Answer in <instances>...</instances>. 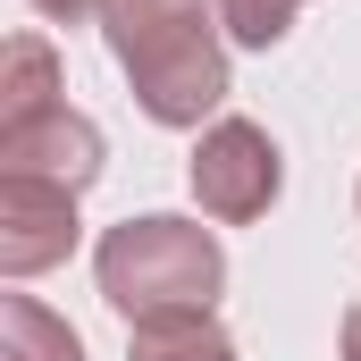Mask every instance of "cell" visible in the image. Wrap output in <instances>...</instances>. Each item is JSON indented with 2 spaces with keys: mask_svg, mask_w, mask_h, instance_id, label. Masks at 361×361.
I'll list each match as a JSON object with an SVG mask.
<instances>
[{
  "mask_svg": "<svg viewBox=\"0 0 361 361\" xmlns=\"http://www.w3.org/2000/svg\"><path fill=\"white\" fill-rule=\"evenodd\" d=\"M0 177H51L68 193H85L101 177V126L85 109H68V101L25 118V126H0Z\"/></svg>",
  "mask_w": 361,
  "mask_h": 361,
  "instance_id": "5b68a950",
  "label": "cell"
},
{
  "mask_svg": "<svg viewBox=\"0 0 361 361\" xmlns=\"http://www.w3.org/2000/svg\"><path fill=\"white\" fill-rule=\"evenodd\" d=\"M345 361H361V302L345 311Z\"/></svg>",
  "mask_w": 361,
  "mask_h": 361,
  "instance_id": "8fae6325",
  "label": "cell"
},
{
  "mask_svg": "<svg viewBox=\"0 0 361 361\" xmlns=\"http://www.w3.org/2000/svg\"><path fill=\"white\" fill-rule=\"evenodd\" d=\"M126 361H235V336L202 311V319H152L126 328Z\"/></svg>",
  "mask_w": 361,
  "mask_h": 361,
  "instance_id": "ba28073f",
  "label": "cell"
},
{
  "mask_svg": "<svg viewBox=\"0 0 361 361\" xmlns=\"http://www.w3.org/2000/svg\"><path fill=\"white\" fill-rule=\"evenodd\" d=\"M277 185H286V169H277L269 126H252V118H210L202 126V143H193V202L219 227H252L277 202Z\"/></svg>",
  "mask_w": 361,
  "mask_h": 361,
  "instance_id": "3957f363",
  "label": "cell"
},
{
  "mask_svg": "<svg viewBox=\"0 0 361 361\" xmlns=\"http://www.w3.org/2000/svg\"><path fill=\"white\" fill-rule=\"evenodd\" d=\"M76 252V193L51 177H0V269L42 277Z\"/></svg>",
  "mask_w": 361,
  "mask_h": 361,
  "instance_id": "277c9868",
  "label": "cell"
},
{
  "mask_svg": "<svg viewBox=\"0 0 361 361\" xmlns=\"http://www.w3.org/2000/svg\"><path fill=\"white\" fill-rule=\"evenodd\" d=\"M294 8H302V0H219V25H227V42H244V51H277V42L294 34Z\"/></svg>",
  "mask_w": 361,
  "mask_h": 361,
  "instance_id": "9c48e42d",
  "label": "cell"
},
{
  "mask_svg": "<svg viewBox=\"0 0 361 361\" xmlns=\"http://www.w3.org/2000/svg\"><path fill=\"white\" fill-rule=\"evenodd\" d=\"M0 361H85V336L34 294H0Z\"/></svg>",
  "mask_w": 361,
  "mask_h": 361,
  "instance_id": "52a82bcc",
  "label": "cell"
},
{
  "mask_svg": "<svg viewBox=\"0 0 361 361\" xmlns=\"http://www.w3.org/2000/svg\"><path fill=\"white\" fill-rule=\"evenodd\" d=\"M101 277V302L126 319V328H152V319H202L219 311V286H227V252L202 219L177 210H143V219H118L92 252Z\"/></svg>",
  "mask_w": 361,
  "mask_h": 361,
  "instance_id": "7a4b0ae2",
  "label": "cell"
},
{
  "mask_svg": "<svg viewBox=\"0 0 361 361\" xmlns=\"http://www.w3.org/2000/svg\"><path fill=\"white\" fill-rule=\"evenodd\" d=\"M34 17H51V25H85V17H101V0H34Z\"/></svg>",
  "mask_w": 361,
  "mask_h": 361,
  "instance_id": "30bf717a",
  "label": "cell"
},
{
  "mask_svg": "<svg viewBox=\"0 0 361 361\" xmlns=\"http://www.w3.org/2000/svg\"><path fill=\"white\" fill-rule=\"evenodd\" d=\"M42 109H59V51L42 34H17L0 59V126H25Z\"/></svg>",
  "mask_w": 361,
  "mask_h": 361,
  "instance_id": "8992f818",
  "label": "cell"
},
{
  "mask_svg": "<svg viewBox=\"0 0 361 361\" xmlns=\"http://www.w3.org/2000/svg\"><path fill=\"white\" fill-rule=\"evenodd\" d=\"M219 0H101V42L152 126H202L227 101Z\"/></svg>",
  "mask_w": 361,
  "mask_h": 361,
  "instance_id": "6da1fadb",
  "label": "cell"
}]
</instances>
